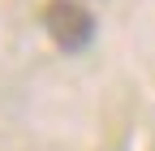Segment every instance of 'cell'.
<instances>
[{"label": "cell", "mask_w": 155, "mask_h": 151, "mask_svg": "<svg viewBox=\"0 0 155 151\" xmlns=\"http://www.w3.org/2000/svg\"><path fill=\"white\" fill-rule=\"evenodd\" d=\"M43 30L52 35V43L61 52H82L95 39V17L78 0H52L43 9Z\"/></svg>", "instance_id": "6da1fadb"}]
</instances>
